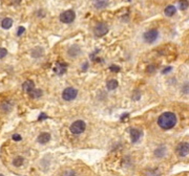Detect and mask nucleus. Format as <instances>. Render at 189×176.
Instances as JSON below:
<instances>
[{"label":"nucleus","instance_id":"nucleus-19","mask_svg":"<svg viewBox=\"0 0 189 176\" xmlns=\"http://www.w3.org/2000/svg\"><path fill=\"white\" fill-rule=\"evenodd\" d=\"M43 55V49L40 48V47H36L32 50V56L35 57V58H38V57H40Z\"/></svg>","mask_w":189,"mask_h":176},{"label":"nucleus","instance_id":"nucleus-9","mask_svg":"<svg viewBox=\"0 0 189 176\" xmlns=\"http://www.w3.org/2000/svg\"><path fill=\"white\" fill-rule=\"evenodd\" d=\"M66 66L67 65L65 64V63H62L59 61V62H57V64H56L55 72L58 74H63L65 72H66Z\"/></svg>","mask_w":189,"mask_h":176},{"label":"nucleus","instance_id":"nucleus-31","mask_svg":"<svg viewBox=\"0 0 189 176\" xmlns=\"http://www.w3.org/2000/svg\"><path fill=\"white\" fill-rule=\"evenodd\" d=\"M0 176H3V175H2V174H0Z\"/></svg>","mask_w":189,"mask_h":176},{"label":"nucleus","instance_id":"nucleus-32","mask_svg":"<svg viewBox=\"0 0 189 176\" xmlns=\"http://www.w3.org/2000/svg\"><path fill=\"white\" fill-rule=\"evenodd\" d=\"M71 176H76V175H71Z\"/></svg>","mask_w":189,"mask_h":176},{"label":"nucleus","instance_id":"nucleus-10","mask_svg":"<svg viewBox=\"0 0 189 176\" xmlns=\"http://www.w3.org/2000/svg\"><path fill=\"white\" fill-rule=\"evenodd\" d=\"M49 139H51V134L47 133V132H43V133H41L40 135L38 136V142L42 144V145L49 143Z\"/></svg>","mask_w":189,"mask_h":176},{"label":"nucleus","instance_id":"nucleus-2","mask_svg":"<svg viewBox=\"0 0 189 176\" xmlns=\"http://www.w3.org/2000/svg\"><path fill=\"white\" fill-rule=\"evenodd\" d=\"M86 125L83 120H76L71 125V132L73 134H81L82 132H84Z\"/></svg>","mask_w":189,"mask_h":176},{"label":"nucleus","instance_id":"nucleus-14","mask_svg":"<svg viewBox=\"0 0 189 176\" xmlns=\"http://www.w3.org/2000/svg\"><path fill=\"white\" fill-rule=\"evenodd\" d=\"M176 7H174V5H168V7H166V9H165L164 13L166 16H168V17H171V16H174V14H176Z\"/></svg>","mask_w":189,"mask_h":176},{"label":"nucleus","instance_id":"nucleus-13","mask_svg":"<svg viewBox=\"0 0 189 176\" xmlns=\"http://www.w3.org/2000/svg\"><path fill=\"white\" fill-rule=\"evenodd\" d=\"M27 94L33 99H38L42 96V90L37 89V88H33V89L29 90V91L27 92Z\"/></svg>","mask_w":189,"mask_h":176},{"label":"nucleus","instance_id":"nucleus-18","mask_svg":"<svg viewBox=\"0 0 189 176\" xmlns=\"http://www.w3.org/2000/svg\"><path fill=\"white\" fill-rule=\"evenodd\" d=\"M0 109L2 110V111H4V112L10 111V110L12 109V104L10 102H3V103H1V105H0Z\"/></svg>","mask_w":189,"mask_h":176},{"label":"nucleus","instance_id":"nucleus-15","mask_svg":"<svg viewBox=\"0 0 189 176\" xmlns=\"http://www.w3.org/2000/svg\"><path fill=\"white\" fill-rule=\"evenodd\" d=\"M22 88L23 90H24L25 92H29V90H32L33 88H35V86H34V82L33 81H25L24 83H23L22 85Z\"/></svg>","mask_w":189,"mask_h":176},{"label":"nucleus","instance_id":"nucleus-27","mask_svg":"<svg viewBox=\"0 0 189 176\" xmlns=\"http://www.w3.org/2000/svg\"><path fill=\"white\" fill-rule=\"evenodd\" d=\"M154 68H156V66H154V65H150V66L147 67V72H154Z\"/></svg>","mask_w":189,"mask_h":176},{"label":"nucleus","instance_id":"nucleus-25","mask_svg":"<svg viewBox=\"0 0 189 176\" xmlns=\"http://www.w3.org/2000/svg\"><path fill=\"white\" fill-rule=\"evenodd\" d=\"M7 55V51L5 48H0V59H3Z\"/></svg>","mask_w":189,"mask_h":176},{"label":"nucleus","instance_id":"nucleus-20","mask_svg":"<svg viewBox=\"0 0 189 176\" xmlns=\"http://www.w3.org/2000/svg\"><path fill=\"white\" fill-rule=\"evenodd\" d=\"M189 7V2L187 0H180L179 1V7H180L181 11H186Z\"/></svg>","mask_w":189,"mask_h":176},{"label":"nucleus","instance_id":"nucleus-5","mask_svg":"<svg viewBox=\"0 0 189 176\" xmlns=\"http://www.w3.org/2000/svg\"><path fill=\"white\" fill-rule=\"evenodd\" d=\"M158 37H159L158 29L152 28V29H149V31H147L146 33L144 34L143 38H144V40H145V42H146V43H154V41L158 39Z\"/></svg>","mask_w":189,"mask_h":176},{"label":"nucleus","instance_id":"nucleus-7","mask_svg":"<svg viewBox=\"0 0 189 176\" xmlns=\"http://www.w3.org/2000/svg\"><path fill=\"white\" fill-rule=\"evenodd\" d=\"M176 152L179 156L183 157V156H186L189 153V144L188 143H181L178 145L176 149Z\"/></svg>","mask_w":189,"mask_h":176},{"label":"nucleus","instance_id":"nucleus-23","mask_svg":"<svg viewBox=\"0 0 189 176\" xmlns=\"http://www.w3.org/2000/svg\"><path fill=\"white\" fill-rule=\"evenodd\" d=\"M182 92L184 94H189V83H185L182 87Z\"/></svg>","mask_w":189,"mask_h":176},{"label":"nucleus","instance_id":"nucleus-8","mask_svg":"<svg viewBox=\"0 0 189 176\" xmlns=\"http://www.w3.org/2000/svg\"><path fill=\"white\" fill-rule=\"evenodd\" d=\"M141 131L139 129H136V128H132L130 130V137H131V142L132 143H137L141 137Z\"/></svg>","mask_w":189,"mask_h":176},{"label":"nucleus","instance_id":"nucleus-21","mask_svg":"<svg viewBox=\"0 0 189 176\" xmlns=\"http://www.w3.org/2000/svg\"><path fill=\"white\" fill-rule=\"evenodd\" d=\"M13 165L15 166V167H21V166L23 165V157H21V156L16 157L13 161Z\"/></svg>","mask_w":189,"mask_h":176},{"label":"nucleus","instance_id":"nucleus-1","mask_svg":"<svg viewBox=\"0 0 189 176\" xmlns=\"http://www.w3.org/2000/svg\"><path fill=\"white\" fill-rule=\"evenodd\" d=\"M158 124L162 129L168 130L174 127L176 124V116L172 112H164L158 118Z\"/></svg>","mask_w":189,"mask_h":176},{"label":"nucleus","instance_id":"nucleus-3","mask_svg":"<svg viewBox=\"0 0 189 176\" xmlns=\"http://www.w3.org/2000/svg\"><path fill=\"white\" fill-rule=\"evenodd\" d=\"M76 18V14L73 9H67V11L63 12L62 14L60 15V21L63 23H71Z\"/></svg>","mask_w":189,"mask_h":176},{"label":"nucleus","instance_id":"nucleus-24","mask_svg":"<svg viewBox=\"0 0 189 176\" xmlns=\"http://www.w3.org/2000/svg\"><path fill=\"white\" fill-rule=\"evenodd\" d=\"M109 69H110V72H119L121 68L119 66H116V65H111V66L109 67Z\"/></svg>","mask_w":189,"mask_h":176},{"label":"nucleus","instance_id":"nucleus-22","mask_svg":"<svg viewBox=\"0 0 189 176\" xmlns=\"http://www.w3.org/2000/svg\"><path fill=\"white\" fill-rule=\"evenodd\" d=\"M164 154H165L164 148H159V149L156 150V156H158V157H162Z\"/></svg>","mask_w":189,"mask_h":176},{"label":"nucleus","instance_id":"nucleus-17","mask_svg":"<svg viewBox=\"0 0 189 176\" xmlns=\"http://www.w3.org/2000/svg\"><path fill=\"white\" fill-rule=\"evenodd\" d=\"M106 87L108 90H115L118 87V82L116 80H109L106 83Z\"/></svg>","mask_w":189,"mask_h":176},{"label":"nucleus","instance_id":"nucleus-26","mask_svg":"<svg viewBox=\"0 0 189 176\" xmlns=\"http://www.w3.org/2000/svg\"><path fill=\"white\" fill-rule=\"evenodd\" d=\"M24 31H25V28L23 26H20L19 28H18V31H17V36H21L23 33H24Z\"/></svg>","mask_w":189,"mask_h":176},{"label":"nucleus","instance_id":"nucleus-16","mask_svg":"<svg viewBox=\"0 0 189 176\" xmlns=\"http://www.w3.org/2000/svg\"><path fill=\"white\" fill-rule=\"evenodd\" d=\"M12 25H13V20H12L11 18H4L2 20V22H1V26H2L4 29L11 28Z\"/></svg>","mask_w":189,"mask_h":176},{"label":"nucleus","instance_id":"nucleus-4","mask_svg":"<svg viewBox=\"0 0 189 176\" xmlns=\"http://www.w3.org/2000/svg\"><path fill=\"white\" fill-rule=\"evenodd\" d=\"M77 94H78V91L77 89L73 88V87H67L63 90L62 92V99L64 101H73L77 98Z\"/></svg>","mask_w":189,"mask_h":176},{"label":"nucleus","instance_id":"nucleus-28","mask_svg":"<svg viewBox=\"0 0 189 176\" xmlns=\"http://www.w3.org/2000/svg\"><path fill=\"white\" fill-rule=\"evenodd\" d=\"M13 139L14 140H21V136L19 135V134H15V135H13Z\"/></svg>","mask_w":189,"mask_h":176},{"label":"nucleus","instance_id":"nucleus-12","mask_svg":"<svg viewBox=\"0 0 189 176\" xmlns=\"http://www.w3.org/2000/svg\"><path fill=\"white\" fill-rule=\"evenodd\" d=\"M108 4V0H93V5L96 9H104Z\"/></svg>","mask_w":189,"mask_h":176},{"label":"nucleus","instance_id":"nucleus-6","mask_svg":"<svg viewBox=\"0 0 189 176\" xmlns=\"http://www.w3.org/2000/svg\"><path fill=\"white\" fill-rule=\"evenodd\" d=\"M93 33H95V35H96L97 37H103L108 33V26H107L105 23L100 22L95 26Z\"/></svg>","mask_w":189,"mask_h":176},{"label":"nucleus","instance_id":"nucleus-11","mask_svg":"<svg viewBox=\"0 0 189 176\" xmlns=\"http://www.w3.org/2000/svg\"><path fill=\"white\" fill-rule=\"evenodd\" d=\"M80 53H81V49L78 45H73V46L68 49V56L69 57H77Z\"/></svg>","mask_w":189,"mask_h":176},{"label":"nucleus","instance_id":"nucleus-30","mask_svg":"<svg viewBox=\"0 0 189 176\" xmlns=\"http://www.w3.org/2000/svg\"><path fill=\"white\" fill-rule=\"evenodd\" d=\"M166 70H163V74H166V72H170L171 70V67H168V68H165Z\"/></svg>","mask_w":189,"mask_h":176},{"label":"nucleus","instance_id":"nucleus-29","mask_svg":"<svg viewBox=\"0 0 189 176\" xmlns=\"http://www.w3.org/2000/svg\"><path fill=\"white\" fill-rule=\"evenodd\" d=\"M47 118V116L45 115L44 113H41L40 116H39V120H44V118Z\"/></svg>","mask_w":189,"mask_h":176}]
</instances>
